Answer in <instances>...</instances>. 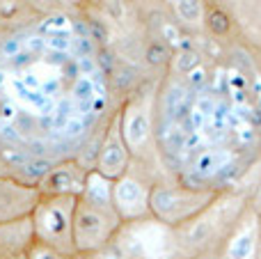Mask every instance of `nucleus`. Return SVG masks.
Here are the masks:
<instances>
[{
	"label": "nucleus",
	"mask_w": 261,
	"mask_h": 259,
	"mask_svg": "<svg viewBox=\"0 0 261 259\" xmlns=\"http://www.w3.org/2000/svg\"><path fill=\"white\" fill-rule=\"evenodd\" d=\"M248 206L250 200L245 193H234L222 188L216 202L208 204L197 218L190 220L184 227L174 229L176 255L190 257L197 255V252L220 248Z\"/></svg>",
	"instance_id": "nucleus-1"
},
{
	"label": "nucleus",
	"mask_w": 261,
	"mask_h": 259,
	"mask_svg": "<svg viewBox=\"0 0 261 259\" xmlns=\"http://www.w3.org/2000/svg\"><path fill=\"white\" fill-rule=\"evenodd\" d=\"M222 188L208 184H188L181 179L153 182L149 195V209L156 223L170 229H179L195 220L208 204L216 202Z\"/></svg>",
	"instance_id": "nucleus-2"
},
{
	"label": "nucleus",
	"mask_w": 261,
	"mask_h": 259,
	"mask_svg": "<svg viewBox=\"0 0 261 259\" xmlns=\"http://www.w3.org/2000/svg\"><path fill=\"white\" fill-rule=\"evenodd\" d=\"M124 220L119 218L115 204H94L78 197L73 211V246L76 255H92L106 248L122 232Z\"/></svg>",
	"instance_id": "nucleus-3"
},
{
	"label": "nucleus",
	"mask_w": 261,
	"mask_h": 259,
	"mask_svg": "<svg viewBox=\"0 0 261 259\" xmlns=\"http://www.w3.org/2000/svg\"><path fill=\"white\" fill-rule=\"evenodd\" d=\"M76 200L71 195H41L37 209L32 211V225H35V239L62 252L76 255L73 246V211Z\"/></svg>",
	"instance_id": "nucleus-4"
},
{
	"label": "nucleus",
	"mask_w": 261,
	"mask_h": 259,
	"mask_svg": "<svg viewBox=\"0 0 261 259\" xmlns=\"http://www.w3.org/2000/svg\"><path fill=\"white\" fill-rule=\"evenodd\" d=\"M153 110H156V94L151 90H142L138 94L128 96L119 108V124H122L124 140H126L133 159L151 151L149 147L156 138Z\"/></svg>",
	"instance_id": "nucleus-5"
},
{
	"label": "nucleus",
	"mask_w": 261,
	"mask_h": 259,
	"mask_svg": "<svg viewBox=\"0 0 261 259\" xmlns=\"http://www.w3.org/2000/svg\"><path fill=\"white\" fill-rule=\"evenodd\" d=\"M151 186H153L151 179H147L144 174H138L133 168L124 177L115 179L113 204L117 209L119 218L124 220V225L151 218V209H149Z\"/></svg>",
	"instance_id": "nucleus-6"
},
{
	"label": "nucleus",
	"mask_w": 261,
	"mask_h": 259,
	"mask_svg": "<svg viewBox=\"0 0 261 259\" xmlns=\"http://www.w3.org/2000/svg\"><path fill=\"white\" fill-rule=\"evenodd\" d=\"M133 168V154H130L126 140L122 133V124H119V110L110 115L106 122L103 136L99 142V154H96L94 170L101 172L108 179H119Z\"/></svg>",
	"instance_id": "nucleus-7"
},
{
	"label": "nucleus",
	"mask_w": 261,
	"mask_h": 259,
	"mask_svg": "<svg viewBox=\"0 0 261 259\" xmlns=\"http://www.w3.org/2000/svg\"><path fill=\"white\" fill-rule=\"evenodd\" d=\"M39 200V186L21 182L16 177H0V225L30 218Z\"/></svg>",
	"instance_id": "nucleus-8"
},
{
	"label": "nucleus",
	"mask_w": 261,
	"mask_h": 259,
	"mask_svg": "<svg viewBox=\"0 0 261 259\" xmlns=\"http://www.w3.org/2000/svg\"><path fill=\"white\" fill-rule=\"evenodd\" d=\"M261 246V216L252 206L243 211L239 223L220 246L222 259H259Z\"/></svg>",
	"instance_id": "nucleus-9"
},
{
	"label": "nucleus",
	"mask_w": 261,
	"mask_h": 259,
	"mask_svg": "<svg viewBox=\"0 0 261 259\" xmlns=\"http://www.w3.org/2000/svg\"><path fill=\"white\" fill-rule=\"evenodd\" d=\"M87 172H90V168L85 163H81V159H60L50 165L48 172L41 177V182L37 186H39L41 195L78 197L85 188Z\"/></svg>",
	"instance_id": "nucleus-10"
},
{
	"label": "nucleus",
	"mask_w": 261,
	"mask_h": 259,
	"mask_svg": "<svg viewBox=\"0 0 261 259\" xmlns=\"http://www.w3.org/2000/svg\"><path fill=\"white\" fill-rule=\"evenodd\" d=\"M32 243H35L32 218H21L0 225V259L23 257Z\"/></svg>",
	"instance_id": "nucleus-11"
},
{
	"label": "nucleus",
	"mask_w": 261,
	"mask_h": 259,
	"mask_svg": "<svg viewBox=\"0 0 261 259\" xmlns=\"http://www.w3.org/2000/svg\"><path fill=\"white\" fill-rule=\"evenodd\" d=\"M172 12H174L176 25H184L188 30H199V28H204L206 0H172Z\"/></svg>",
	"instance_id": "nucleus-12"
},
{
	"label": "nucleus",
	"mask_w": 261,
	"mask_h": 259,
	"mask_svg": "<svg viewBox=\"0 0 261 259\" xmlns=\"http://www.w3.org/2000/svg\"><path fill=\"white\" fill-rule=\"evenodd\" d=\"M204 28L211 32L213 37H227L231 32V16L227 14L225 7L220 5L206 3V16H204Z\"/></svg>",
	"instance_id": "nucleus-13"
},
{
	"label": "nucleus",
	"mask_w": 261,
	"mask_h": 259,
	"mask_svg": "<svg viewBox=\"0 0 261 259\" xmlns=\"http://www.w3.org/2000/svg\"><path fill=\"white\" fill-rule=\"evenodd\" d=\"M25 259H73V255L62 252V250H58V248H53V246H48V243L37 241L35 239V243L28 248Z\"/></svg>",
	"instance_id": "nucleus-14"
},
{
	"label": "nucleus",
	"mask_w": 261,
	"mask_h": 259,
	"mask_svg": "<svg viewBox=\"0 0 261 259\" xmlns=\"http://www.w3.org/2000/svg\"><path fill=\"white\" fill-rule=\"evenodd\" d=\"M170 62H174L176 71L179 73H193L195 69L199 67V53H195V50H179L176 55H172Z\"/></svg>",
	"instance_id": "nucleus-15"
},
{
	"label": "nucleus",
	"mask_w": 261,
	"mask_h": 259,
	"mask_svg": "<svg viewBox=\"0 0 261 259\" xmlns=\"http://www.w3.org/2000/svg\"><path fill=\"white\" fill-rule=\"evenodd\" d=\"M85 257L87 259H135V257H130L122 246H119L117 239H115L113 243H108L106 248H101V250L92 252V255H85Z\"/></svg>",
	"instance_id": "nucleus-16"
},
{
	"label": "nucleus",
	"mask_w": 261,
	"mask_h": 259,
	"mask_svg": "<svg viewBox=\"0 0 261 259\" xmlns=\"http://www.w3.org/2000/svg\"><path fill=\"white\" fill-rule=\"evenodd\" d=\"M176 259H222V257H220V248H216V250L197 252V255H190V257H176Z\"/></svg>",
	"instance_id": "nucleus-17"
},
{
	"label": "nucleus",
	"mask_w": 261,
	"mask_h": 259,
	"mask_svg": "<svg viewBox=\"0 0 261 259\" xmlns=\"http://www.w3.org/2000/svg\"><path fill=\"white\" fill-rule=\"evenodd\" d=\"M0 177H12V168H9V163L5 161L3 151H0Z\"/></svg>",
	"instance_id": "nucleus-18"
},
{
	"label": "nucleus",
	"mask_w": 261,
	"mask_h": 259,
	"mask_svg": "<svg viewBox=\"0 0 261 259\" xmlns=\"http://www.w3.org/2000/svg\"><path fill=\"white\" fill-rule=\"evenodd\" d=\"M73 259H87L85 255H73Z\"/></svg>",
	"instance_id": "nucleus-19"
},
{
	"label": "nucleus",
	"mask_w": 261,
	"mask_h": 259,
	"mask_svg": "<svg viewBox=\"0 0 261 259\" xmlns=\"http://www.w3.org/2000/svg\"><path fill=\"white\" fill-rule=\"evenodd\" d=\"M259 259H261V246H259Z\"/></svg>",
	"instance_id": "nucleus-20"
}]
</instances>
